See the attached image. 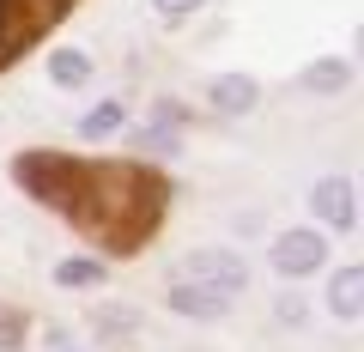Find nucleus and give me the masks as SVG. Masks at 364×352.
<instances>
[{
	"label": "nucleus",
	"mask_w": 364,
	"mask_h": 352,
	"mask_svg": "<svg viewBox=\"0 0 364 352\" xmlns=\"http://www.w3.org/2000/svg\"><path fill=\"white\" fill-rule=\"evenodd\" d=\"M18 188L67 219L104 255H140L170 213V176L140 158H73V152H18Z\"/></svg>",
	"instance_id": "1"
},
{
	"label": "nucleus",
	"mask_w": 364,
	"mask_h": 352,
	"mask_svg": "<svg viewBox=\"0 0 364 352\" xmlns=\"http://www.w3.org/2000/svg\"><path fill=\"white\" fill-rule=\"evenodd\" d=\"M73 13L79 0H0V73H13L25 55H37Z\"/></svg>",
	"instance_id": "2"
},
{
	"label": "nucleus",
	"mask_w": 364,
	"mask_h": 352,
	"mask_svg": "<svg viewBox=\"0 0 364 352\" xmlns=\"http://www.w3.org/2000/svg\"><path fill=\"white\" fill-rule=\"evenodd\" d=\"M322 261H328V243H322V231H286L279 243H273V267H279V274H291V279L316 274Z\"/></svg>",
	"instance_id": "3"
},
{
	"label": "nucleus",
	"mask_w": 364,
	"mask_h": 352,
	"mask_svg": "<svg viewBox=\"0 0 364 352\" xmlns=\"http://www.w3.org/2000/svg\"><path fill=\"white\" fill-rule=\"evenodd\" d=\"M310 207L322 213L334 231H352V176H328V183H316Z\"/></svg>",
	"instance_id": "4"
},
{
	"label": "nucleus",
	"mask_w": 364,
	"mask_h": 352,
	"mask_svg": "<svg viewBox=\"0 0 364 352\" xmlns=\"http://www.w3.org/2000/svg\"><path fill=\"white\" fill-rule=\"evenodd\" d=\"M195 274H200V279H225V292H243V267H237L231 255H219V261H213V255H195Z\"/></svg>",
	"instance_id": "5"
},
{
	"label": "nucleus",
	"mask_w": 364,
	"mask_h": 352,
	"mask_svg": "<svg viewBox=\"0 0 364 352\" xmlns=\"http://www.w3.org/2000/svg\"><path fill=\"white\" fill-rule=\"evenodd\" d=\"M358 292H364V267H346L334 279V316H358Z\"/></svg>",
	"instance_id": "6"
},
{
	"label": "nucleus",
	"mask_w": 364,
	"mask_h": 352,
	"mask_svg": "<svg viewBox=\"0 0 364 352\" xmlns=\"http://www.w3.org/2000/svg\"><path fill=\"white\" fill-rule=\"evenodd\" d=\"M170 304H176V310H188V316H213V310H225L219 292H195V286H176V292H170Z\"/></svg>",
	"instance_id": "7"
},
{
	"label": "nucleus",
	"mask_w": 364,
	"mask_h": 352,
	"mask_svg": "<svg viewBox=\"0 0 364 352\" xmlns=\"http://www.w3.org/2000/svg\"><path fill=\"white\" fill-rule=\"evenodd\" d=\"M116 128H122V104H97L85 122H79V134H85V140H104V134H116Z\"/></svg>",
	"instance_id": "8"
},
{
	"label": "nucleus",
	"mask_w": 364,
	"mask_h": 352,
	"mask_svg": "<svg viewBox=\"0 0 364 352\" xmlns=\"http://www.w3.org/2000/svg\"><path fill=\"white\" fill-rule=\"evenodd\" d=\"M85 79H91V61H85L79 49H61V55H55V85H85Z\"/></svg>",
	"instance_id": "9"
},
{
	"label": "nucleus",
	"mask_w": 364,
	"mask_h": 352,
	"mask_svg": "<svg viewBox=\"0 0 364 352\" xmlns=\"http://www.w3.org/2000/svg\"><path fill=\"white\" fill-rule=\"evenodd\" d=\"M55 279H61V286H97V279H104V267H97V261H61V267H55Z\"/></svg>",
	"instance_id": "10"
},
{
	"label": "nucleus",
	"mask_w": 364,
	"mask_h": 352,
	"mask_svg": "<svg viewBox=\"0 0 364 352\" xmlns=\"http://www.w3.org/2000/svg\"><path fill=\"white\" fill-rule=\"evenodd\" d=\"M213 97L231 104V110H249V104H255V85H249V79H219V92H213Z\"/></svg>",
	"instance_id": "11"
},
{
	"label": "nucleus",
	"mask_w": 364,
	"mask_h": 352,
	"mask_svg": "<svg viewBox=\"0 0 364 352\" xmlns=\"http://www.w3.org/2000/svg\"><path fill=\"white\" fill-rule=\"evenodd\" d=\"M310 85H322V92H340V85H346V67H340V61L316 67V73H310Z\"/></svg>",
	"instance_id": "12"
},
{
	"label": "nucleus",
	"mask_w": 364,
	"mask_h": 352,
	"mask_svg": "<svg viewBox=\"0 0 364 352\" xmlns=\"http://www.w3.org/2000/svg\"><path fill=\"white\" fill-rule=\"evenodd\" d=\"M152 6H158L164 18H182V13H195V6H207V0H152Z\"/></svg>",
	"instance_id": "13"
}]
</instances>
